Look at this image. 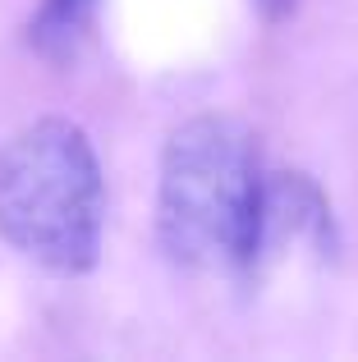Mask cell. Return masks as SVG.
<instances>
[{"instance_id":"3","label":"cell","mask_w":358,"mask_h":362,"mask_svg":"<svg viewBox=\"0 0 358 362\" xmlns=\"http://www.w3.org/2000/svg\"><path fill=\"white\" fill-rule=\"evenodd\" d=\"M101 0H42L28 18V46L51 64H69L92 37Z\"/></svg>"},{"instance_id":"2","label":"cell","mask_w":358,"mask_h":362,"mask_svg":"<svg viewBox=\"0 0 358 362\" xmlns=\"http://www.w3.org/2000/svg\"><path fill=\"white\" fill-rule=\"evenodd\" d=\"M106 184L88 133L46 115L0 147V239L55 275H83L101 257Z\"/></svg>"},{"instance_id":"1","label":"cell","mask_w":358,"mask_h":362,"mask_svg":"<svg viewBox=\"0 0 358 362\" xmlns=\"http://www.w3.org/2000/svg\"><path fill=\"white\" fill-rule=\"evenodd\" d=\"M267 170L258 142L225 115L179 124L161 151L156 184V239L188 271H253L262 257Z\"/></svg>"},{"instance_id":"4","label":"cell","mask_w":358,"mask_h":362,"mask_svg":"<svg viewBox=\"0 0 358 362\" xmlns=\"http://www.w3.org/2000/svg\"><path fill=\"white\" fill-rule=\"evenodd\" d=\"M253 5H258V14L267 23H280V18H289L299 9V0H253Z\"/></svg>"}]
</instances>
